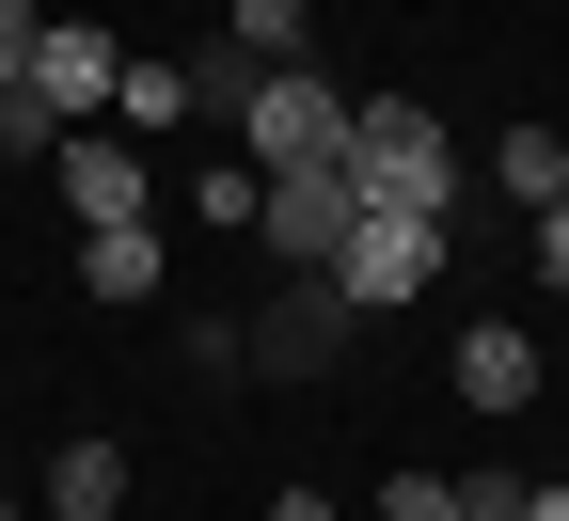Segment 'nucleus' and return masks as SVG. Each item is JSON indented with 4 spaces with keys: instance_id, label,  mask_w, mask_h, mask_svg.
<instances>
[{
    "instance_id": "12",
    "label": "nucleus",
    "mask_w": 569,
    "mask_h": 521,
    "mask_svg": "<svg viewBox=\"0 0 569 521\" xmlns=\"http://www.w3.org/2000/svg\"><path fill=\"white\" fill-rule=\"evenodd\" d=\"M490 190H507V206L538 221V206L569 190V142H553V127H507V142H490Z\"/></svg>"
},
{
    "instance_id": "2",
    "label": "nucleus",
    "mask_w": 569,
    "mask_h": 521,
    "mask_svg": "<svg viewBox=\"0 0 569 521\" xmlns=\"http://www.w3.org/2000/svg\"><path fill=\"white\" fill-rule=\"evenodd\" d=\"M332 284H348V317L427 301V284H443V221H427V206H365V221H348V253H332Z\"/></svg>"
},
{
    "instance_id": "17",
    "label": "nucleus",
    "mask_w": 569,
    "mask_h": 521,
    "mask_svg": "<svg viewBox=\"0 0 569 521\" xmlns=\"http://www.w3.org/2000/svg\"><path fill=\"white\" fill-rule=\"evenodd\" d=\"M538 284H553V301H569V190L538 206Z\"/></svg>"
},
{
    "instance_id": "18",
    "label": "nucleus",
    "mask_w": 569,
    "mask_h": 521,
    "mask_svg": "<svg viewBox=\"0 0 569 521\" xmlns=\"http://www.w3.org/2000/svg\"><path fill=\"white\" fill-rule=\"evenodd\" d=\"M32 32H48L32 0H0V80H32Z\"/></svg>"
},
{
    "instance_id": "21",
    "label": "nucleus",
    "mask_w": 569,
    "mask_h": 521,
    "mask_svg": "<svg viewBox=\"0 0 569 521\" xmlns=\"http://www.w3.org/2000/svg\"><path fill=\"white\" fill-rule=\"evenodd\" d=\"M0 521H17V505H0Z\"/></svg>"
},
{
    "instance_id": "4",
    "label": "nucleus",
    "mask_w": 569,
    "mask_h": 521,
    "mask_svg": "<svg viewBox=\"0 0 569 521\" xmlns=\"http://www.w3.org/2000/svg\"><path fill=\"white\" fill-rule=\"evenodd\" d=\"M348 221H365L348 159H284V174H269V206H253V238H269L284 269H332V253H348Z\"/></svg>"
},
{
    "instance_id": "10",
    "label": "nucleus",
    "mask_w": 569,
    "mask_h": 521,
    "mask_svg": "<svg viewBox=\"0 0 569 521\" xmlns=\"http://www.w3.org/2000/svg\"><path fill=\"white\" fill-rule=\"evenodd\" d=\"M48 521H127V442H63L48 459Z\"/></svg>"
},
{
    "instance_id": "16",
    "label": "nucleus",
    "mask_w": 569,
    "mask_h": 521,
    "mask_svg": "<svg viewBox=\"0 0 569 521\" xmlns=\"http://www.w3.org/2000/svg\"><path fill=\"white\" fill-rule=\"evenodd\" d=\"M380 521H459V474H396V490H380Z\"/></svg>"
},
{
    "instance_id": "7",
    "label": "nucleus",
    "mask_w": 569,
    "mask_h": 521,
    "mask_svg": "<svg viewBox=\"0 0 569 521\" xmlns=\"http://www.w3.org/2000/svg\"><path fill=\"white\" fill-rule=\"evenodd\" d=\"M111 63H127V48H111L96 17H48V32H32V96H48L63 127H96V111H111Z\"/></svg>"
},
{
    "instance_id": "14",
    "label": "nucleus",
    "mask_w": 569,
    "mask_h": 521,
    "mask_svg": "<svg viewBox=\"0 0 569 521\" xmlns=\"http://www.w3.org/2000/svg\"><path fill=\"white\" fill-rule=\"evenodd\" d=\"M222 32H238L253 63H301V0H222Z\"/></svg>"
},
{
    "instance_id": "15",
    "label": "nucleus",
    "mask_w": 569,
    "mask_h": 521,
    "mask_svg": "<svg viewBox=\"0 0 569 521\" xmlns=\"http://www.w3.org/2000/svg\"><path fill=\"white\" fill-rule=\"evenodd\" d=\"M48 142H63V111H48L32 80H0V159H48Z\"/></svg>"
},
{
    "instance_id": "11",
    "label": "nucleus",
    "mask_w": 569,
    "mask_h": 521,
    "mask_svg": "<svg viewBox=\"0 0 569 521\" xmlns=\"http://www.w3.org/2000/svg\"><path fill=\"white\" fill-rule=\"evenodd\" d=\"M174 111H190V63H174V48H127V63H111V127L142 142V127H174Z\"/></svg>"
},
{
    "instance_id": "20",
    "label": "nucleus",
    "mask_w": 569,
    "mask_h": 521,
    "mask_svg": "<svg viewBox=\"0 0 569 521\" xmlns=\"http://www.w3.org/2000/svg\"><path fill=\"white\" fill-rule=\"evenodd\" d=\"M522 521H569V490H522Z\"/></svg>"
},
{
    "instance_id": "13",
    "label": "nucleus",
    "mask_w": 569,
    "mask_h": 521,
    "mask_svg": "<svg viewBox=\"0 0 569 521\" xmlns=\"http://www.w3.org/2000/svg\"><path fill=\"white\" fill-rule=\"evenodd\" d=\"M253 80H269V63H253L238 32H222V48H190V111H222V127H238V111H253Z\"/></svg>"
},
{
    "instance_id": "6",
    "label": "nucleus",
    "mask_w": 569,
    "mask_h": 521,
    "mask_svg": "<svg viewBox=\"0 0 569 521\" xmlns=\"http://www.w3.org/2000/svg\"><path fill=\"white\" fill-rule=\"evenodd\" d=\"M48 190L80 206V238H96V221H142V190H159V174H142L127 127H63V142H48Z\"/></svg>"
},
{
    "instance_id": "1",
    "label": "nucleus",
    "mask_w": 569,
    "mask_h": 521,
    "mask_svg": "<svg viewBox=\"0 0 569 521\" xmlns=\"http://www.w3.org/2000/svg\"><path fill=\"white\" fill-rule=\"evenodd\" d=\"M348 190H365V206H427V221H459L475 159H459L443 111H411V96H348Z\"/></svg>"
},
{
    "instance_id": "9",
    "label": "nucleus",
    "mask_w": 569,
    "mask_h": 521,
    "mask_svg": "<svg viewBox=\"0 0 569 521\" xmlns=\"http://www.w3.org/2000/svg\"><path fill=\"white\" fill-rule=\"evenodd\" d=\"M80 284H96L111 317H127V301H159V221H96V238H80Z\"/></svg>"
},
{
    "instance_id": "8",
    "label": "nucleus",
    "mask_w": 569,
    "mask_h": 521,
    "mask_svg": "<svg viewBox=\"0 0 569 521\" xmlns=\"http://www.w3.org/2000/svg\"><path fill=\"white\" fill-rule=\"evenodd\" d=\"M522 395H538V348H522L507 317H475V332H459V411H522Z\"/></svg>"
},
{
    "instance_id": "5",
    "label": "nucleus",
    "mask_w": 569,
    "mask_h": 521,
    "mask_svg": "<svg viewBox=\"0 0 569 521\" xmlns=\"http://www.w3.org/2000/svg\"><path fill=\"white\" fill-rule=\"evenodd\" d=\"M348 332H365V317H348V284H332V269H284V301L253 317V363H269V380H317Z\"/></svg>"
},
{
    "instance_id": "19",
    "label": "nucleus",
    "mask_w": 569,
    "mask_h": 521,
    "mask_svg": "<svg viewBox=\"0 0 569 521\" xmlns=\"http://www.w3.org/2000/svg\"><path fill=\"white\" fill-rule=\"evenodd\" d=\"M269 521H332V490H284V505H269Z\"/></svg>"
},
{
    "instance_id": "3",
    "label": "nucleus",
    "mask_w": 569,
    "mask_h": 521,
    "mask_svg": "<svg viewBox=\"0 0 569 521\" xmlns=\"http://www.w3.org/2000/svg\"><path fill=\"white\" fill-rule=\"evenodd\" d=\"M238 159H253V174H284V159H348V96L317 80V63H269L253 111H238Z\"/></svg>"
}]
</instances>
